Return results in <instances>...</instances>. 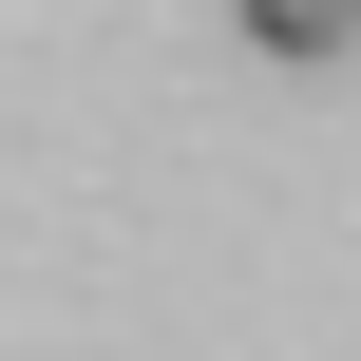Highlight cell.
<instances>
[{
  "label": "cell",
  "mask_w": 361,
  "mask_h": 361,
  "mask_svg": "<svg viewBox=\"0 0 361 361\" xmlns=\"http://www.w3.org/2000/svg\"><path fill=\"white\" fill-rule=\"evenodd\" d=\"M247 38H267V57H343L361 0H247Z\"/></svg>",
  "instance_id": "obj_1"
}]
</instances>
